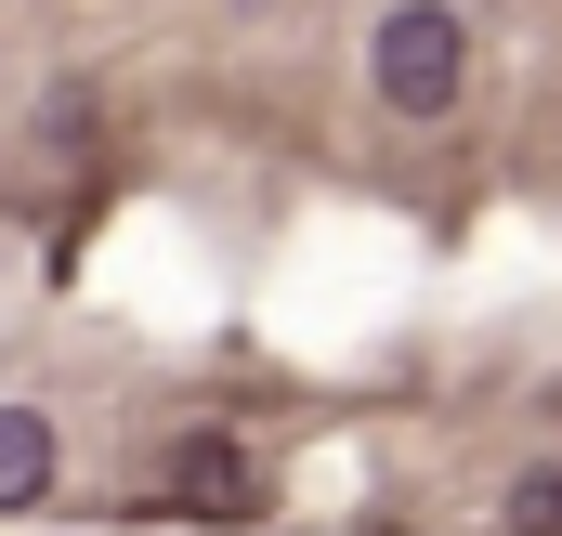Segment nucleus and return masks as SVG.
<instances>
[{
	"mask_svg": "<svg viewBox=\"0 0 562 536\" xmlns=\"http://www.w3.org/2000/svg\"><path fill=\"white\" fill-rule=\"evenodd\" d=\"M367 79H380L393 119H445L458 79H471V26H458L445 0H393V13L367 26Z\"/></svg>",
	"mask_w": 562,
	"mask_h": 536,
	"instance_id": "1",
	"label": "nucleus"
},
{
	"mask_svg": "<svg viewBox=\"0 0 562 536\" xmlns=\"http://www.w3.org/2000/svg\"><path fill=\"white\" fill-rule=\"evenodd\" d=\"M170 498L236 524V511H262V458H249L236 432H183V458H170Z\"/></svg>",
	"mask_w": 562,
	"mask_h": 536,
	"instance_id": "2",
	"label": "nucleus"
},
{
	"mask_svg": "<svg viewBox=\"0 0 562 536\" xmlns=\"http://www.w3.org/2000/svg\"><path fill=\"white\" fill-rule=\"evenodd\" d=\"M53 484V418L40 405H0V511H26Z\"/></svg>",
	"mask_w": 562,
	"mask_h": 536,
	"instance_id": "3",
	"label": "nucleus"
},
{
	"mask_svg": "<svg viewBox=\"0 0 562 536\" xmlns=\"http://www.w3.org/2000/svg\"><path fill=\"white\" fill-rule=\"evenodd\" d=\"M510 536H562V471H524L510 484Z\"/></svg>",
	"mask_w": 562,
	"mask_h": 536,
	"instance_id": "4",
	"label": "nucleus"
}]
</instances>
